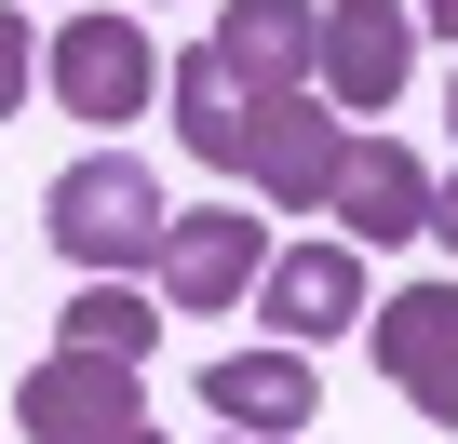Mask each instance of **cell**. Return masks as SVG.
I'll return each instance as SVG.
<instances>
[{"mask_svg":"<svg viewBox=\"0 0 458 444\" xmlns=\"http://www.w3.org/2000/svg\"><path fill=\"white\" fill-rule=\"evenodd\" d=\"M337 175H351V121H337L324 95H270V121H257V188H270L284 215H324Z\"/></svg>","mask_w":458,"mask_h":444,"instance_id":"obj_6","label":"cell"},{"mask_svg":"<svg viewBox=\"0 0 458 444\" xmlns=\"http://www.w3.org/2000/svg\"><path fill=\"white\" fill-rule=\"evenodd\" d=\"M404 68H418V14L404 0H324V108H391L404 95Z\"/></svg>","mask_w":458,"mask_h":444,"instance_id":"obj_5","label":"cell"},{"mask_svg":"<svg viewBox=\"0 0 458 444\" xmlns=\"http://www.w3.org/2000/svg\"><path fill=\"white\" fill-rule=\"evenodd\" d=\"M28 54H41V41H28V14H0V121H14V95H28Z\"/></svg>","mask_w":458,"mask_h":444,"instance_id":"obj_14","label":"cell"},{"mask_svg":"<svg viewBox=\"0 0 458 444\" xmlns=\"http://www.w3.org/2000/svg\"><path fill=\"white\" fill-rule=\"evenodd\" d=\"M41 230H55V256H81L95 283H122V270H162V188H148V162H122V148H95V162H68L55 175V202H41Z\"/></svg>","mask_w":458,"mask_h":444,"instance_id":"obj_1","label":"cell"},{"mask_svg":"<svg viewBox=\"0 0 458 444\" xmlns=\"http://www.w3.org/2000/svg\"><path fill=\"white\" fill-rule=\"evenodd\" d=\"M243 444H257V431H243Z\"/></svg>","mask_w":458,"mask_h":444,"instance_id":"obj_19","label":"cell"},{"mask_svg":"<svg viewBox=\"0 0 458 444\" xmlns=\"http://www.w3.org/2000/svg\"><path fill=\"white\" fill-rule=\"evenodd\" d=\"M108 444H162V431H108Z\"/></svg>","mask_w":458,"mask_h":444,"instance_id":"obj_17","label":"cell"},{"mask_svg":"<svg viewBox=\"0 0 458 444\" xmlns=\"http://www.w3.org/2000/svg\"><path fill=\"white\" fill-rule=\"evenodd\" d=\"M445 121H458V81H445Z\"/></svg>","mask_w":458,"mask_h":444,"instance_id":"obj_18","label":"cell"},{"mask_svg":"<svg viewBox=\"0 0 458 444\" xmlns=\"http://www.w3.org/2000/svg\"><path fill=\"white\" fill-rule=\"evenodd\" d=\"M243 283H270V256H257V215L202 202V215H175V230H162V297H175V310H229Z\"/></svg>","mask_w":458,"mask_h":444,"instance_id":"obj_10","label":"cell"},{"mask_svg":"<svg viewBox=\"0 0 458 444\" xmlns=\"http://www.w3.org/2000/svg\"><path fill=\"white\" fill-rule=\"evenodd\" d=\"M14 431H28V444H108V431H148V377L108 364V350H41L28 390H14Z\"/></svg>","mask_w":458,"mask_h":444,"instance_id":"obj_2","label":"cell"},{"mask_svg":"<svg viewBox=\"0 0 458 444\" xmlns=\"http://www.w3.org/2000/svg\"><path fill=\"white\" fill-rule=\"evenodd\" d=\"M418 28H445V41H458V0H418Z\"/></svg>","mask_w":458,"mask_h":444,"instance_id":"obj_16","label":"cell"},{"mask_svg":"<svg viewBox=\"0 0 458 444\" xmlns=\"http://www.w3.org/2000/svg\"><path fill=\"white\" fill-rule=\"evenodd\" d=\"M55 337H68V350H108V364H148V297H135V283H81Z\"/></svg>","mask_w":458,"mask_h":444,"instance_id":"obj_13","label":"cell"},{"mask_svg":"<svg viewBox=\"0 0 458 444\" xmlns=\"http://www.w3.org/2000/svg\"><path fill=\"white\" fill-rule=\"evenodd\" d=\"M41 68H55V95H68V121H148V95L175 81V68L148 54V28H135V14H68Z\"/></svg>","mask_w":458,"mask_h":444,"instance_id":"obj_3","label":"cell"},{"mask_svg":"<svg viewBox=\"0 0 458 444\" xmlns=\"http://www.w3.org/2000/svg\"><path fill=\"white\" fill-rule=\"evenodd\" d=\"M431 175H418V148H391V135H351V175H337V230H364V243H431Z\"/></svg>","mask_w":458,"mask_h":444,"instance_id":"obj_12","label":"cell"},{"mask_svg":"<svg viewBox=\"0 0 458 444\" xmlns=\"http://www.w3.org/2000/svg\"><path fill=\"white\" fill-rule=\"evenodd\" d=\"M202 404L229 417V431H257V444H297L310 431V404H324V377H310V350H216L202 364Z\"/></svg>","mask_w":458,"mask_h":444,"instance_id":"obj_8","label":"cell"},{"mask_svg":"<svg viewBox=\"0 0 458 444\" xmlns=\"http://www.w3.org/2000/svg\"><path fill=\"white\" fill-rule=\"evenodd\" d=\"M377 377H391L431 431H458V283H404V297L377 310Z\"/></svg>","mask_w":458,"mask_h":444,"instance_id":"obj_4","label":"cell"},{"mask_svg":"<svg viewBox=\"0 0 458 444\" xmlns=\"http://www.w3.org/2000/svg\"><path fill=\"white\" fill-rule=\"evenodd\" d=\"M257 323H270L284 350L351 337V323H364V256H351V243H284L270 283H257Z\"/></svg>","mask_w":458,"mask_h":444,"instance_id":"obj_7","label":"cell"},{"mask_svg":"<svg viewBox=\"0 0 458 444\" xmlns=\"http://www.w3.org/2000/svg\"><path fill=\"white\" fill-rule=\"evenodd\" d=\"M162 108H175L189 162H216V175H257V121H270V95H243V81H229V54H216V41H202V54H175Z\"/></svg>","mask_w":458,"mask_h":444,"instance_id":"obj_9","label":"cell"},{"mask_svg":"<svg viewBox=\"0 0 458 444\" xmlns=\"http://www.w3.org/2000/svg\"><path fill=\"white\" fill-rule=\"evenodd\" d=\"M431 243H458V175H445V202H431Z\"/></svg>","mask_w":458,"mask_h":444,"instance_id":"obj_15","label":"cell"},{"mask_svg":"<svg viewBox=\"0 0 458 444\" xmlns=\"http://www.w3.org/2000/svg\"><path fill=\"white\" fill-rule=\"evenodd\" d=\"M216 54H229L243 95H297V81H324V14H310V0H229Z\"/></svg>","mask_w":458,"mask_h":444,"instance_id":"obj_11","label":"cell"}]
</instances>
